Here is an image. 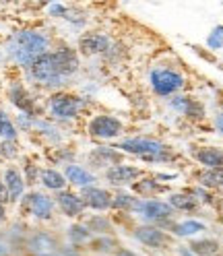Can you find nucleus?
Wrapping results in <instances>:
<instances>
[{
	"label": "nucleus",
	"mask_w": 223,
	"mask_h": 256,
	"mask_svg": "<svg viewBox=\"0 0 223 256\" xmlns=\"http://www.w3.org/2000/svg\"><path fill=\"white\" fill-rule=\"evenodd\" d=\"M132 217H136L140 223L145 226H155L162 228L166 232H170V228L174 226V217H176V211L168 204V200L162 198H140L136 209L132 213Z\"/></svg>",
	"instance_id": "nucleus-4"
},
{
	"label": "nucleus",
	"mask_w": 223,
	"mask_h": 256,
	"mask_svg": "<svg viewBox=\"0 0 223 256\" xmlns=\"http://www.w3.org/2000/svg\"><path fill=\"white\" fill-rule=\"evenodd\" d=\"M138 200L140 198L136 194H132L130 190H116V192H112V211L132 215Z\"/></svg>",
	"instance_id": "nucleus-24"
},
{
	"label": "nucleus",
	"mask_w": 223,
	"mask_h": 256,
	"mask_svg": "<svg viewBox=\"0 0 223 256\" xmlns=\"http://www.w3.org/2000/svg\"><path fill=\"white\" fill-rule=\"evenodd\" d=\"M190 157L202 168V170H221L223 168V149L215 145H192L190 147Z\"/></svg>",
	"instance_id": "nucleus-16"
},
{
	"label": "nucleus",
	"mask_w": 223,
	"mask_h": 256,
	"mask_svg": "<svg viewBox=\"0 0 223 256\" xmlns=\"http://www.w3.org/2000/svg\"><path fill=\"white\" fill-rule=\"evenodd\" d=\"M52 159H54V164L70 166V164H74L72 162V159H74V151L68 149V147H56V151L52 153Z\"/></svg>",
	"instance_id": "nucleus-35"
},
{
	"label": "nucleus",
	"mask_w": 223,
	"mask_h": 256,
	"mask_svg": "<svg viewBox=\"0 0 223 256\" xmlns=\"http://www.w3.org/2000/svg\"><path fill=\"white\" fill-rule=\"evenodd\" d=\"M87 132L98 140H116L126 132L124 122L114 114H98L87 124Z\"/></svg>",
	"instance_id": "nucleus-9"
},
{
	"label": "nucleus",
	"mask_w": 223,
	"mask_h": 256,
	"mask_svg": "<svg viewBox=\"0 0 223 256\" xmlns=\"http://www.w3.org/2000/svg\"><path fill=\"white\" fill-rule=\"evenodd\" d=\"M0 159H2V155H0Z\"/></svg>",
	"instance_id": "nucleus-48"
},
{
	"label": "nucleus",
	"mask_w": 223,
	"mask_h": 256,
	"mask_svg": "<svg viewBox=\"0 0 223 256\" xmlns=\"http://www.w3.org/2000/svg\"><path fill=\"white\" fill-rule=\"evenodd\" d=\"M0 155L4 159H14L19 155V147H17V140H2L0 142Z\"/></svg>",
	"instance_id": "nucleus-36"
},
{
	"label": "nucleus",
	"mask_w": 223,
	"mask_h": 256,
	"mask_svg": "<svg viewBox=\"0 0 223 256\" xmlns=\"http://www.w3.org/2000/svg\"><path fill=\"white\" fill-rule=\"evenodd\" d=\"M174 248H176V254H174V256H194L192 252H190V248H188L186 244H180V246H174Z\"/></svg>",
	"instance_id": "nucleus-41"
},
{
	"label": "nucleus",
	"mask_w": 223,
	"mask_h": 256,
	"mask_svg": "<svg viewBox=\"0 0 223 256\" xmlns=\"http://www.w3.org/2000/svg\"><path fill=\"white\" fill-rule=\"evenodd\" d=\"M6 221V204L0 202V223H4Z\"/></svg>",
	"instance_id": "nucleus-43"
},
{
	"label": "nucleus",
	"mask_w": 223,
	"mask_h": 256,
	"mask_svg": "<svg viewBox=\"0 0 223 256\" xmlns=\"http://www.w3.org/2000/svg\"><path fill=\"white\" fill-rule=\"evenodd\" d=\"M215 256H223V254H215Z\"/></svg>",
	"instance_id": "nucleus-46"
},
{
	"label": "nucleus",
	"mask_w": 223,
	"mask_h": 256,
	"mask_svg": "<svg viewBox=\"0 0 223 256\" xmlns=\"http://www.w3.org/2000/svg\"><path fill=\"white\" fill-rule=\"evenodd\" d=\"M142 176H145L142 168H136V166H130V164H118V166H112L104 172V180L112 188L126 190V188H130L136 180H140Z\"/></svg>",
	"instance_id": "nucleus-11"
},
{
	"label": "nucleus",
	"mask_w": 223,
	"mask_h": 256,
	"mask_svg": "<svg viewBox=\"0 0 223 256\" xmlns=\"http://www.w3.org/2000/svg\"><path fill=\"white\" fill-rule=\"evenodd\" d=\"M60 242L58 238L48 232V230H34L27 234L25 242V252L29 256H58L60 252Z\"/></svg>",
	"instance_id": "nucleus-10"
},
{
	"label": "nucleus",
	"mask_w": 223,
	"mask_h": 256,
	"mask_svg": "<svg viewBox=\"0 0 223 256\" xmlns=\"http://www.w3.org/2000/svg\"><path fill=\"white\" fill-rule=\"evenodd\" d=\"M8 102L19 110V114H27V116H36L38 118V106H36V98L27 91V87L23 83H12L8 87Z\"/></svg>",
	"instance_id": "nucleus-17"
},
{
	"label": "nucleus",
	"mask_w": 223,
	"mask_h": 256,
	"mask_svg": "<svg viewBox=\"0 0 223 256\" xmlns=\"http://www.w3.org/2000/svg\"><path fill=\"white\" fill-rule=\"evenodd\" d=\"M0 256H12V250H10V246H8L2 232H0Z\"/></svg>",
	"instance_id": "nucleus-39"
},
{
	"label": "nucleus",
	"mask_w": 223,
	"mask_h": 256,
	"mask_svg": "<svg viewBox=\"0 0 223 256\" xmlns=\"http://www.w3.org/2000/svg\"><path fill=\"white\" fill-rule=\"evenodd\" d=\"M50 38L46 31L40 29H21L6 40L4 44V54L10 62H14L21 68H29L40 56L50 52Z\"/></svg>",
	"instance_id": "nucleus-2"
},
{
	"label": "nucleus",
	"mask_w": 223,
	"mask_h": 256,
	"mask_svg": "<svg viewBox=\"0 0 223 256\" xmlns=\"http://www.w3.org/2000/svg\"><path fill=\"white\" fill-rule=\"evenodd\" d=\"M194 178L198 182V186L206 188V190H223V168L221 170H198L194 174Z\"/></svg>",
	"instance_id": "nucleus-29"
},
{
	"label": "nucleus",
	"mask_w": 223,
	"mask_h": 256,
	"mask_svg": "<svg viewBox=\"0 0 223 256\" xmlns=\"http://www.w3.org/2000/svg\"><path fill=\"white\" fill-rule=\"evenodd\" d=\"M221 112H223V100H221Z\"/></svg>",
	"instance_id": "nucleus-44"
},
{
	"label": "nucleus",
	"mask_w": 223,
	"mask_h": 256,
	"mask_svg": "<svg viewBox=\"0 0 223 256\" xmlns=\"http://www.w3.org/2000/svg\"><path fill=\"white\" fill-rule=\"evenodd\" d=\"M58 256H81V248H76L72 244H64V246H60Z\"/></svg>",
	"instance_id": "nucleus-38"
},
{
	"label": "nucleus",
	"mask_w": 223,
	"mask_h": 256,
	"mask_svg": "<svg viewBox=\"0 0 223 256\" xmlns=\"http://www.w3.org/2000/svg\"><path fill=\"white\" fill-rule=\"evenodd\" d=\"M168 204L174 211H180L186 215H198L200 213V204L190 192H170Z\"/></svg>",
	"instance_id": "nucleus-22"
},
{
	"label": "nucleus",
	"mask_w": 223,
	"mask_h": 256,
	"mask_svg": "<svg viewBox=\"0 0 223 256\" xmlns=\"http://www.w3.org/2000/svg\"><path fill=\"white\" fill-rule=\"evenodd\" d=\"M17 126H14V120L6 114L4 110H0V138L2 140H17Z\"/></svg>",
	"instance_id": "nucleus-31"
},
{
	"label": "nucleus",
	"mask_w": 223,
	"mask_h": 256,
	"mask_svg": "<svg viewBox=\"0 0 223 256\" xmlns=\"http://www.w3.org/2000/svg\"><path fill=\"white\" fill-rule=\"evenodd\" d=\"M112 46H114L112 38L102 31H85L78 38V52L83 56H106Z\"/></svg>",
	"instance_id": "nucleus-13"
},
{
	"label": "nucleus",
	"mask_w": 223,
	"mask_h": 256,
	"mask_svg": "<svg viewBox=\"0 0 223 256\" xmlns=\"http://www.w3.org/2000/svg\"><path fill=\"white\" fill-rule=\"evenodd\" d=\"M64 178L70 186L74 188H89V186H98V176L95 172H91L89 168L85 166H78V164H70V166H64Z\"/></svg>",
	"instance_id": "nucleus-19"
},
{
	"label": "nucleus",
	"mask_w": 223,
	"mask_h": 256,
	"mask_svg": "<svg viewBox=\"0 0 223 256\" xmlns=\"http://www.w3.org/2000/svg\"><path fill=\"white\" fill-rule=\"evenodd\" d=\"M149 85L157 98L170 100L174 95L182 93V89L186 87V76L182 74L180 68L168 66V64L159 62L155 66H151V70H149Z\"/></svg>",
	"instance_id": "nucleus-3"
},
{
	"label": "nucleus",
	"mask_w": 223,
	"mask_h": 256,
	"mask_svg": "<svg viewBox=\"0 0 223 256\" xmlns=\"http://www.w3.org/2000/svg\"><path fill=\"white\" fill-rule=\"evenodd\" d=\"M130 192H132V194H136L138 198H155L159 194H166V192H170V188L166 184H162L159 180H155L153 176H142L140 180H136L130 186Z\"/></svg>",
	"instance_id": "nucleus-21"
},
{
	"label": "nucleus",
	"mask_w": 223,
	"mask_h": 256,
	"mask_svg": "<svg viewBox=\"0 0 223 256\" xmlns=\"http://www.w3.org/2000/svg\"><path fill=\"white\" fill-rule=\"evenodd\" d=\"M206 226L198 219H186V221H174V226L170 228V234L174 238H180V240H194L196 236L204 234Z\"/></svg>",
	"instance_id": "nucleus-23"
},
{
	"label": "nucleus",
	"mask_w": 223,
	"mask_h": 256,
	"mask_svg": "<svg viewBox=\"0 0 223 256\" xmlns=\"http://www.w3.org/2000/svg\"><path fill=\"white\" fill-rule=\"evenodd\" d=\"M87 248L98 256H114V252L120 248V242L114 236H95L87 244Z\"/></svg>",
	"instance_id": "nucleus-26"
},
{
	"label": "nucleus",
	"mask_w": 223,
	"mask_h": 256,
	"mask_svg": "<svg viewBox=\"0 0 223 256\" xmlns=\"http://www.w3.org/2000/svg\"><path fill=\"white\" fill-rule=\"evenodd\" d=\"M114 256H138L134 250H130V248H126V246H120L116 252H114Z\"/></svg>",
	"instance_id": "nucleus-42"
},
{
	"label": "nucleus",
	"mask_w": 223,
	"mask_h": 256,
	"mask_svg": "<svg viewBox=\"0 0 223 256\" xmlns=\"http://www.w3.org/2000/svg\"><path fill=\"white\" fill-rule=\"evenodd\" d=\"M81 68L78 52L70 46H60L56 50L40 56L31 66L25 70L27 78L46 89H60Z\"/></svg>",
	"instance_id": "nucleus-1"
},
{
	"label": "nucleus",
	"mask_w": 223,
	"mask_h": 256,
	"mask_svg": "<svg viewBox=\"0 0 223 256\" xmlns=\"http://www.w3.org/2000/svg\"><path fill=\"white\" fill-rule=\"evenodd\" d=\"M2 184H4V188L8 192L10 202H19L25 196V186L27 184L23 180V174H21L19 168H14V166L6 168L4 170V176H2Z\"/></svg>",
	"instance_id": "nucleus-20"
},
{
	"label": "nucleus",
	"mask_w": 223,
	"mask_h": 256,
	"mask_svg": "<svg viewBox=\"0 0 223 256\" xmlns=\"http://www.w3.org/2000/svg\"><path fill=\"white\" fill-rule=\"evenodd\" d=\"M190 194H192L196 200H198V204L202 206V204H209V206H217V202H219V198L215 196V192H211V190H206V188H202V186H192L188 190Z\"/></svg>",
	"instance_id": "nucleus-32"
},
{
	"label": "nucleus",
	"mask_w": 223,
	"mask_h": 256,
	"mask_svg": "<svg viewBox=\"0 0 223 256\" xmlns=\"http://www.w3.org/2000/svg\"><path fill=\"white\" fill-rule=\"evenodd\" d=\"M126 155L122 151H118L114 145H100L89 151V168L93 170H108L112 166L124 164Z\"/></svg>",
	"instance_id": "nucleus-14"
},
{
	"label": "nucleus",
	"mask_w": 223,
	"mask_h": 256,
	"mask_svg": "<svg viewBox=\"0 0 223 256\" xmlns=\"http://www.w3.org/2000/svg\"><path fill=\"white\" fill-rule=\"evenodd\" d=\"M56 206L60 209V213L64 217H70V219H78L85 215V202L81 198V194L74 190H62V192H56V198H54Z\"/></svg>",
	"instance_id": "nucleus-15"
},
{
	"label": "nucleus",
	"mask_w": 223,
	"mask_h": 256,
	"mask_svg": "<svg viewBox=\"0 0 223 256\" xmlns=\"http://www.w3.org/2000/svg\"><path fill=\"white\" fill-rule=\"evenodd\" d=\"M23 180H25V184L27 186H34V184H38L40 182V174H42V170L31 162V159H25L23 162Z\"/></svg>",
	"instance_id": "nucleus-33"
},
{
	"label": "nucleus",
	"mask_w": 223,
	"mask_h": 256,
	"mask_svg": "<svg viewBox=\"0 0 223 256\" xmlns=\"http://www.w3.org/2000/svg\"><path fill=\"white\" fill-rule=\"evenodd\" d=\"M19 209L23 215H31L38 221H50L54 217L56 202L46 192L31 190V192H25V196L19 200Z\"/></svg>",
	"instance_id": "nucleus-6"
},
{
	"label": "nucleus",
	"mask_w": 223,
	"mask_h": 256,
	"mask_svg": "<svg viewBox=\"0 0 223 256\" xmlns=\"http://www.w3.org/2000/svg\"><path fill=\"white\" fill-rule=\"evenodd\" d=\"M213 126H215V130L223 134V112H217L215 118H213Z\"/></svg>",
	"instance_id": "nucleus-40"
},
{
	"label": "nucleus",
	"mask_w": 223,
	"mask_h": 256,
	"mask_svg": "<svg viewBox=\"0 0 223 256\" xmlns=\"http://www.w3.org/2000/svg\"><path fill=\"white\" fill-rule=\"evenodd\" d=\"M40 182H42V186H44L46 190H52V192H62V190H66V186H68L64 174L58 172V170H54V168L42 170Z\"/></svg>",
	"instance_id": "nucleus-27"
},
{
	"label": "nucleus",
	"mask_w": 223,
	"mask_h": 256,
	"mask_svg": "<svg viewBox=\"0 0 223 256\" xmlns=\"http://www.w3.org/2000/svg\"><path fill=\"white\" fill-rule=\"evenodd\" d=\"M66 12H68V6H66V4H62V2H52V4H48V14H52V17L64 19V17H66Z\"/></svg>",
	"instance_id": "nucleus-37"
},
{
	"label": "nucleus",
	"mask_w": 223,
	"mask_h": 256,
	"mask_svg": "<svg viewBox=\"0 0 223 256\" xmlns=\"http://www.w3.org/2000/svg\"><path fill=\"white\" fill-rule=\"evenodd\" d=\"M81 198L85 202V209H91V211H112V192L108 188H102V186H89V188H83L81 192Z\"/></svg>",
	"instance_id": "nucleus-18"
},
{
	"label": "nucleus",
	"mask_w": 223,
	"mask_h": 256,
	"mask_svg": "<svg viewBox=\"0 0 223 256\" xmlns=\"http://www.w3.org/2000/svg\"><path fill=\"white\" fill-rule=\"evenodd\" d=\"M66 238H68V244H72V246H76V248L87 246L91 240H93L91 232L85 228V223H78V221H76V223H70V226H68Z\"/></svg>",
	"instance_id": "nucleus-30"
},
{
	"label": "nucleus",
	"mask_w": 223,
	"mask_h": 256,
	"mask_svg": "<svg viewBox=\"0 0 223 256\" xmlns=\"http://www.w3.org/2000/svg\"><path fill=\"white\" fill-rule=\"evenodd\" d=\"M114 147L118 151H122L124 155H134V157L142 159V157H151V155L166 151L170 145H166L164 140L153 138V136H126V138L114 142Z\"/></svg>",
	"instance_id": "nucleus-7"
},
{
	"label": "nucleus",
	"mask_w": 223,
	"mask_h": 256,
	"mask_svg": "<svg viewBox=\"0 0 223 256\" xmlns=\"http://www.w3.org/2000/svg\"><path fill=\"white\" fill-rule=\"evenodd\" d=\"M89 106L87 98H81L76 93L68 91H54L48 100V112L56 120H74L83 114V110Z\"/></svg>",
	"instance_id": "nucleus-5"
},
{
	"label": "nucleus",
	"mask_w": 223,
	"mask_h": 256,
	"mask_svg": "<svg viewBox=\"0 0 223 256\" xmlns=\"http://www.w3.org/2000/svg\"><path fill=\"white\" fill-rule=\"evenodd\" d=\"M221 223H223V217H221Z\"/></svg>",
	"instance_id": "nucleus-47"
},
{
	"label": "nucleus",
	"mask_w": 223,
	"mask_h": 256,
	"mask_svg": "<svg viewBox=\"0 0 223 256\" xmlns=\"http://www.w3.org/2000/svg\"><path fill=\"white\" fill-rule=\"evenodd\" d=\"M159 256H168V254H159Z\"/></svg>",
	"instance_id": "nucleus-45"
},
{
	"label": "nucleus",
	"mask_w": 223,
	"mask_h": 256,
	"mask_svg": "<svg viewBox=\"0 0 223 256\" xmlns=\"http://www.w3.org/2000/svg\"><path fill=\"white\" fill-rule=\"evenodd\" d=\"M221 48H223V25H215L211 34L206 36V50L217 52Z\"/></svg>",
	"instance_id": "nucleus-34"
},
{
	"label": "nucleus",
	"mask_w": 223,
	"mask_h": 256,
	"mask_svg": "<svg viewBox=\"0 0 223 256\" xmlns=\"http://www.w3.org/2000/svg\"><path fill=\"white\" fill-rule=\"evenodd\" d=\"M132 238L134 242H138L140 246H145L149 250H157V252H166L168 248L176 246L174 244V236L162 228L155 226H145V223H138L132 228Z\"/></svg>",
	"instance_id": "nucleus-8"
},
{
	"label": "nucleus",
	"mask_w": 223,
	"mask_h": 256,
	"mask_svg": "<svg viewBox=\"0 0 223 256\" xmlns=\"http://www.w3.org/2000/svg\"><path fill=\"white\" fill-rule=\"evenodd\" d=\"M85 228L91 232V236H114V221L108 215H89L85 221Z\"/></svg>",
	"instance_id": "nucleus-28"
},
{
	"label": "nucleus",
	"mask_w": 223,
	"mask_h": 256,
	"mask_svg": "<svg viewBox=\"0 0 223 256\" xmlns=\"http://www.w3.org/2000/svg\"><path fill=\"white\" fill-rule=\"evenodd\" d=\"M168 108L190 122H202L206 118L204 104L194 100V98H190V95H184V93H178V95H174V98H170Z\"/></svg>",
	"instance_id": "nucleus-12"
},
{
	"label": "nucleus",
	"mask_w": 223,
	"mask_h": 256,
	"mask_svg": "<svg viewBox=\"0 0 223 256\" xmlns=\"http://www.w3.org/2000/svg\"><path fill=\"white\" fill-rule=\"evenodd\" d=\"M194 256H215L221 254V244L215 238H194L186 244Z\"/></svg>",
	"instance_id": "nucleus-25"
}]
</instances>
